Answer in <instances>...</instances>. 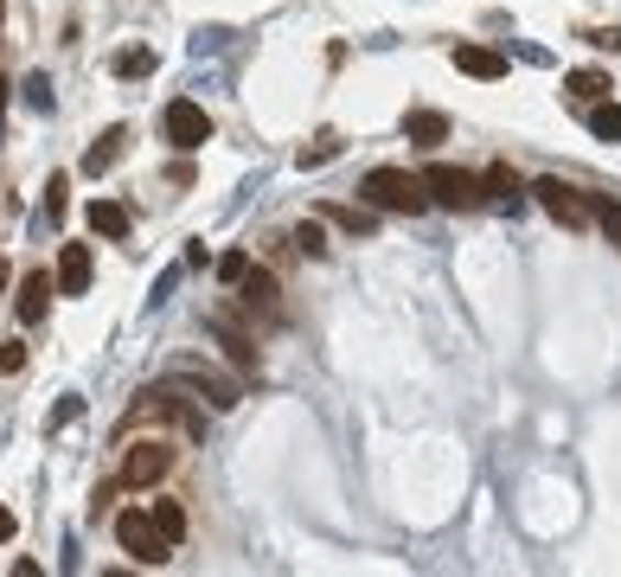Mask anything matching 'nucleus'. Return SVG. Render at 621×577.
<instances>
[{"label": "nucleus", "instance_id": "f257e3e1", "mask_svg": "<svg viewBox=\"0 0 621 577\" xmlns=\"http://www.w3.org/2000/svg\"><path fill=\"white\" fill-rule=\"evenodd\" d=\"M359 199H366L372 212L417 219V212H430V180L423 174H403V167H372L366 180H359Z\"/></svg>", "mask_w": 621, "mask_h": 577}, {"label": "nucleus", "instance_id": "f03ea898", "mask_svg": "<svg viewBox=\"0 0 621 577\" xmlns=\"http://www.w3.org/2000/svg\"><path fill=\"white\" fill-rule=\"evenodd\" d=\"M167 379L180 385V391H192V398H206L212 411H231L244 391H237V379L231 373H219V366H206V359H174L167 366Z\"/></svg>", "mask_w": 621, "mask_h": 577}, {"label": "nucleus", "instance_id": "7ed1b4c3", "mask_svg": "<svg viewBox=\"0 0 621 577\" xmlns=\"http://www.w3.org/2000/svg\"><path fill=\"white\" fill-rule=\"evenodd\" d=\"M115 539H122V552H135V565H167L174 558V539L154 526V513H135V507H122Z\"/></svg>", "mask_w": 621, "mask_h": 577}, {"label": "nucleus", "instance_id": "20e7f679", "mask_svg": "<svg viewBox=\"0 0 621 577\" xmlns=\"http://www.w3.org/2000/svg\"><path fill=\"white\" fill-rule=\"evenodd\" d=\"M423 180H430V199H436V206H448V212H475L480 206V174H468V167H455V160H430V174H423Z\"/></svg>", "mask_w": 621, "mask_h": 577}, {"label": "nucleus", "instance_id": "39448f33", "mask_svg": "<svg viewBox=\"0 0 621 577\" xmlns=\"http://www.w3.org/2000/svg\"><path fill=\"white\" fill-rule=\"evenodd\" d=\"M532 199H539L564 231H584L589 219H596V212H589V192H577L570 180H557V174H539V180H532Z\"/></svg>", "mask_w": 621, "mask_h": 577}, {"label": "nucleus", "instance_id": "423d86ee", "mask_svg": "<svg viewBox=\"0 0 621 577\" xmlns=\"http://www.w3.org/2000/svg\"><path fill=\"white\" fill-rule=\"evenodd\" d=\"M160 135H167L180 154H192V148L212 142V115L199 110V103H186V97H174V103L160 110Z\"/></svg>", "mask_w": 621, "mask_h": 577}, {"label": "nucleus", "instance_id": "0eeeda50", "mask_svg": "<svg viewBox=\"0 0 621 577\" xmlns=\"http://www.w3.org/2000/svg\"><path fill=\"white\" fill-rule=\"evenodd\" d=\"M167 468H174V443H135L122 456V488H154L167 481Z\"/></svg>", "mask_w": 621, "mask_h": 577}, {"label": "nucleus", "instance_id": "6e6552de", "mask_svg": "<svg viewBox=\"0 0 621 577\" xmlns=\"http://www.w3.org/2000/svg\"><path fill=\"white\" fill-rule=\"evenodd\" d=\"M52 296H58V269H52V276H45V269H26V276H20V321H26V328L45 321Z\"/></svg>", "mask_w": 621, "mask_h": 577}, {"label": "nucleus", "instance_id": "1a4fd4ad", "mask_svg": "<svg viewBox=\"0 0 621 577\" xmlns=\"http://www.w3.org/2000/svg\"><path fill=\"white\" fill-rule=\"evenodd\" d=\"M142 398H147L142 411H154V418H167V423H180L186 436H206V418H199V411L186 404L180 391H142Z\"/></svg>", "mask_w": 621, "mask_h": 577}, {"label": "nucleus", "instance_id": "9d476101", "mask_svg": "<svg viewBox=\"0 0 621 577\" xmlns=\"http://www.w3.org/2000/svg\"><path fill=\"white\" fill-rule=\"evenodd\" d=\"M122 154H129V122H110V129L97 135V148L84 154V174H90V180H97V174H110Z\"/></svg>", "mask_w": 621, "mask_h": 577}, {"label": "nucleus", "instance_id": "9b49d317", "mask_svg": "<svg viewBox=\"0 0 621 577\" xmlns=\"http://www.w3.org/2000/svg\"><path fill=\"white\" fill-rule=\"evenodd\" d=\"M90 276H97L90 244H65V251H58V289H65V296H84V289H90Z\"/></svg>", "mask_w": 621, "mask_h": 577}, {"label": "nucleus", "instance_id": "f8f14e48", "mask_svg": "<svg viewBox=\"0 0 621 577\" xmlns=\"http://www.w3.org/2000/svg\"><path fill=\"white\" fill-rule=\"evenodd\" d=\"M237 296H244V308H251L256 321H276V276L269 269H244Z\"/></svg>", "mask_w": 621, "mask_h": 577}, {"label": "nucleus", "instance_id": "ddd939ff", "mask_svg": "<svg viewBox=\"0 0 621 577\" xmlns=\"http://www.w3.org/2000/svg\"><path fill=\"white\" fill-rule=\"evenodd\" d=\"M84 225L97 231V237H129V231H135V212H129V206H115V199H90Z\"/></svg>", "mask_w": 621, "mask_h": 577}, {"label": "nucleus", "instance_id": "4468645a", "mask_svg": "<svg viewBox=\"0 0 621 577\" xmlns=\"http://www.w3.org/2000/svg\"><path fill=\"white\" fill-rule=\"evenodd\" d=\"M455 71L462 77H487V84H494V77H507V58H500L494 45H455Z\"/></svg>", "mask_w": 621, "mask_h": 577}, {"label": "nucleus", "instance_id": "2eb2a0df", "mask_svg": "<svg viewBox=\"0 0 621 577\" xmlns=\"http://www.w3.org/2000/svg\"><path fill=\"white\" fill-rule=\"evenodd\" d=\"M403 135H410L417 148H436V142H448V115L442 110H410L403 115Z\"/></svg>", "mask_w": 621, "mask_h": 577}, {"label": "nucleus", "instance_id": "dca6fc26", "mask_svg": "<svg viewBox=\"0 0 621 577\" xmlns=\"http://www.w3.org/2000/svg\"><path fill=\"white\" fill-rule=\"evenodd\" d=\"M564 90H570V110H596V103H602V97H609V77L602 71H570V84H564Z\"/></svg>", "mask_w": 621, "mask_h": 577}, {"label": "nucleus", "instance_id": "f3484780", "mask_svg": "<svg viewBox=\"0 0 621 577\" xmlns=\"http://www.w3.org/2000/svg\"><path fill=\"white\" fill-rule=\"evenodd\" d=\"M487 192H494V206H507V212H512V206H519V192H532V187H525L507 160H500V167H487Z\"/></svg>", "mask_w": 621, "mask_h": 577}, {"label": "nucleus", "instance_id": "a211bd4d", "mask_svg": "<svg viewBox=\"0 0 621 577\" xmlns=\"http://www.w3.org/2000/svg\"><path fill=\"white\" fill-rule=\"evenodd\" d=\"M589 135H596V142H621V103L602 97V103L589 110Z\"/></svg>", "mask_w": 621, "mask_h": 577}, {"label": "nucleus", "instance_id": "6ab92c4d", "mask_svg": "<svg viewBox=\"0 0 621 577\" xmlns=\"http://www.w3.org/2000/svg\"><path fill=\"white\" fill-rule=\"evenodd\" d=\"M589 212H596V225L609 231V244L621 251V199H609V192H589Z\"/></svg>", "mask_w": 621, "mask_h": 577}, {"label": "nucleus", "instance_id": "aec40b11", "mask_svg": "<svg viewBox=\"0 0 621 577\" xmlns=\"http://www.w3.org/2000/svg\"><path fill=\"white\" fill-rule=\"evenodd\" d=\"M212 328H219V341H224V353H231V366L256 373V346L244 341V334H231V328H224V314H212Z\"/></svg>", "mask_w": 621, "mask_h": 577}, {"label": "nucleus", "instance_id": "412c9836", "mask_svg": "<svg viewBox=\"0 0 621 577\" xmlns=\"http://www.w3.org/2000/svg\"><path fill=\"white\" fill-rule=\"evenodd\" d=\"M147 513H154V526H160V533L174 539V545L186 539V513H180V500H154Z\"/></svg>", "mask_w": 621, "mask_h": 577}, {"label": "nucleus", "instance_id": "4be33fe9", "mask_svg": "<svg viewBox=\"0 0 621 577\" xmlns=\"http://www.w3.org/2000/svg\"><path fill=\"white\" fill-rule=\"evenodd\" d=\"M328 225H340V231H353V237H366L378 219L372 212H359V206H328Z\"/></svg>", "mask_w": 621, "mask_h": 577}, {"label": "nucleus", "instance_id": "5701e85b", "mask_svg": "<svg viewBox=\"0 0 621 577\" xmlns=\"http://www.w3.org/2000/svg\"><path fill=\"white\" fill-rule=\"evenodd\" d=\"M340 148H346V142H340V135L328 129V135H314V142H308V148L295 154V160H301V167H321V160H333Z\"/></svg>", "mask_w": 621, "mask_h": 577}, {"label": "nucleus", "instance_id": "b1692460", "mask_svg": "<svg viewBox=\"0 0 621 577\" xmlns=\"http://www.w3.org/2000/svg\"><path fill=\"white\" fill-rule=\"evenodd\" d=\"M154 71V52L147 45H135V52H115V77H147Z\"/></svg>", "mask_w": 621, "mask_h": 577}, {"label": "nucleus", "instance_id": "393cba45", "mask_svg": "<svg viewBox=\"0 0 621 577\" xmlns=\"http://www.w3.org/2000/svg\"><path fill=\"white\" fill-rule=\"evenodd\" d=\"M65 192H71V180H65V174H52V187H45V219H52V225L65 219Z\"/></svg>", "mask_w": 621, "mask_h": 577}, {"label": "nucleus", "instance_id": "a878e982", "mask_svg": "<svg viewBox=\"0 0 621 577\" xmlns=\"http://www.w3.org/2000/svg\"><path fill=\"white\" fill-rule=\"evenodd\" d=\"M295 244H301V257H328V231L321 225H301L295 231Z\"/></svg>", "mask_w": 621, "mask_h": 577}, {"label": "nucleus", "instance_id": "bb28decb", "mask_svg": "<svg viewBox=\"0 0 621 577\" xmlns=\"http://www.w3.org/2000/svg\"><path fill=\"white\" fill-rule=\"evenodd\" d=\"M26 103H33V110H52V77H45V71L26 77Z\"/></svg>", "mask_w": 621, "mask_h": 577}, {"label": "nucleus", "instance_id": "cd10ccee", "mask_svg": "<svg viewBox=\"0 0 621 577\" xmlns=\"http://www.w3.org/2000/svg\"><path fill=\"white\" fill-rule=\"evenodd\" d=\"M244 269H251L244 251H224V257H219V282H244Z\"/></svg>", "mask_w": 621, "mask_h": 577}, {"label": "nucleus", "instance_id": "c85d7f7f", "mask_svg": "<svg viewBox=\"0 0 621 577\" xmlns=\"http://www.w3.org/2000/svg\"><path fill=\"white\" fill-rule=\"evenodd\" d=\"M77 418H84V398L71 391V398H58V411H52V430H65V423H77Z\"/></svg>", "mask_w": 621, "mask_h": 577}, {"label": "nucleus", "instance_id": "c756f323", "mask_svg": "<svg viewBox=\"0 0 621 577\" xmlns=\"http://www.w3.org/2000/svg\"><path fill=\"white\" fill-rule=\"evenodd\" d=\"M20 366H26V346L7 341V346H0V373H20Z\"/></svg>", "mask_w": 621, "mask_h": 577}, {"label": "nucleus", "instance_id": "7c9ffc66", "mask_svg": "<svg viewBox=\"0 0 621 577\" xmlns=\"http://www.w3.org/2000/svg\"><path fill=\"white\" fill-rule=\"evenodd\" d=\"M7 539H13V507L0 500V545H7Z\"/></svg>", "mask_w": 621, "mask_h": 577}, {"label": "nucleus", "instance_id": "2f4dec72", "mask_svg": "<svg viewBox=\"0 0 621 577\" xmlns=\"http://www.w3.org/2000/svg\"><path fill=\"white\" fill-rule=\"evenodd\" d=\"M0 110H7V77H0Z\"/></svg>", "mask_w": 621, "mask_h": 577}, {"label": "nucleus", "instance_id": "473e14b6", "mask_svg": "<svg viewBox=\"0 0 621 577\" xmlns=\"http://www.w3.org/2000/svg\"><path fill=\"white\" fill-rule=\"evenodd\" d=\"M0 289H7V264H0Z\"/></svg>", "mask_w": 621, "mask_h": 577}]
</instances>
